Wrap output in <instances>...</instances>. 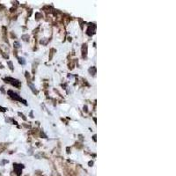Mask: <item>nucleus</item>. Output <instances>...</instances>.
<instances>
[]
</instances>
